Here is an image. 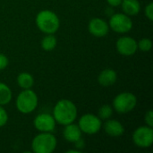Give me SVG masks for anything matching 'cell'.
I'll list each match as a JSON object with an SVG mask.
<instances>
[{
	"label": "cell",
	"instance_id": "6da1fadb",
	"mask_svg": "<svg viewBox=\"0 0 153 153\" xmlns=\"http://www.w3.org/2000/svg\"><path fill=\"white\" fill-rule=\"evenodd\" d=\"M53 117L60 125L72 124L77 117L76 106L69 100H60L54 108Z\"/></svg>",
	"mask_w": 153,
	"mask_h": 153
},
{
	"label": "cell",
	"instance_id": "7a4b0ae2",
	"mask_svg": "<svg viewBox=\"0 0 153 153\" xmlns=\"http://www.w3.org/2000/svg\"><path fill=\"white\" fill-rule=\"evenodd\" d=\"M36 25L40 31L46 34H54L60 26L57 15L50 10H42L36 16Z\"/></svg>",
	"mask_w": 153,
	"mask_h": 153
},
{
	"label": "cell",
	"instance_id": "3957f363",
	"mask_svg": "<svg viewBox=\"0 0 153 153\" xmlns=\"http://www.w3.org/2000/svg\"><path fill=\"white\" fill-rule=\"evenodd\" d=\"M56 139L48 132H42L34 137L31 143L32 151L35 153H51L56 150Z\"/></svg>",
	"mask_w": 153,
	"mask_h": 153
},
{
	"label": "cell",
	"instance_id": "277c9868",
	"mask_svg": "<svg viewBox=\"0 0 153 153\" xmlns=\"http://www.w3.org/2000/svg\"><path fill=\"white\" fill-rule=\"evenodd\" d=\"M38 106L37 94L30 90L24 89L16 99V108L22 114H30L33 112Z\"/></svg>",
	"mask_w": 153,
	"mask_h": 153
},
{
	"label": "cell",
	"instance_id": "5b68a950",
	"mask_svg": "<svg viewBox=\"0 0 153 153\" xmlns=\"http://www.w3.org/2000/svg\"><path fill=\"white\" fill-rule=\"evenodd\" d=\"M137 104V99L131 92H122L115 97L113 100L114 109L120 114H126L132 111Z\"/></svg>",
	"mask_w": 153,
	"mask_h": 153
},
{
	"label": "cell",
	"instance_id": "8992f818",
	"mask_svg": "<svg viewBox=\"0 0 153 153\" xmlns=\"http://www.w3.org/2000/svg\"><path fill=\"white\" fill-rule=\"evenodd\" d=\"M78 126L82 133L87 134H95L101 129V119L93 114H85L79 119Z\"/></svg>",
	"mask_w": 153,
	"mask_h": 153
},
{
	"label": "cell",
	"instance_id": "52a82bcc",
	"mask_svg": "<svg viewBox=\"0 0 153 153\" xmlns=\"http://www.w3.org/2000/svg\"><path fill=\"white\" fill-rule=\"evenodd\" d=\"M108 26L117 33H126L133 28V22L126 13H115L109 19Z\"/></svg>",
	"mask_w": 153,
	"mask_h": 153
},
{
	"label": "cell",
	"instance_id": "ba28073f",
	"mask_svg": "<svg viewBox=\"0 0 153 153\" xmlns=\"http://www.w3.org/2000/svg\"><path fill=\"white\" fill-rule=\"evenodd\" d=\"M133 141L139 148H149L153 143V129L151 126H140L133 134Z\"/></svg>",
	"mask_w": 153,
	"mask_h": 153
},
{
	"label": "cell",
	"instance_id": "9c48e42d",
	"mask_svg": "<svg viewBox=\"0 0 153 153\" xmlns=\"http://www.w3.org/2000/svg\"><path fill=\"white\" fill-rule=\"evenodd\" d=\"M137 49V41L131 37H122L117 41V50L122 56H133L136 53Z\"/></svg>",
	"mask_w": 153,
	"mask_h": 153
},
{
	"label": "cell",
	"instance_id": "30bf717a",
	"mask_svg": "<svg viewBox=\"0 0 153 153\" xmlns=\"http://www.w3.org/2000/svg\"><path fill=\"white\" fill-rule=\"evenodd\" d=\"M34 126L39 132H52L56 128V120L50 114H39L34 119Z\"/></svg>",
	"mask_w": 153,
	"mask_h": 153
},
{
	"label": "cell",
	"instance_id": "8fae6325",
	"mask_svg": "<svg viewBox=\"0 0 153 153\" xmlns=\"http://www.w3.org/2000/svg\"><path fill=\"white\" fill-rule=\"evenodd\" d=\"M89 31L94 37L101 38L105 37L109 30L108 24L100 18H93L91 20L88 25Z\"/></svg>",
	"mask_w": 153,
	"mask_h": 153
},
{
	"label": "cell",
	"instance_id": "7c38bea8",
	"mask_svg": "<svg viewBox=\"0 0 153 153\" xmlns=\"http://www.w3.org/2000/svg\"><path fill=\"white\" fill-rule=\"evenodd\" d=\"M104 130L107 134L112 137L121 136L125 132V128L123 125L119 121L115 119H108L104 124Z\"/></svg>",
	"mask_w": 153,
	"mask_h": 153
},
{
	"label": "cell",
	"instance_id": "4fadbf2b",
	"mask_svg": "<svg viewBox=\"0 0 153 153\" xmlns=\"http://www.w3.org/2000/svg\"><path fill=\"white\" fill-rule=\"evenodd\" d=\"M65 129L63 132L64 138L69 143H75L80 138H82V131L77 125L69 124L65 126Z\"/></svg>",
	"mask_w": 153,
	"mask_h": 153
},
{
	"label": "cell",
	"instance_id": "5bb4252c",
	"mask_svg": "<svg viewBox=\"0 0 153 153\" xmlns=\"http://www.w3.org/2000/svg\"><path fill=\"white\" fill-rule=\"evenodd\" d=\"M117 79V74L116 73V71L112 70V69H105L102 72H100V74H99L98 77V82L101 86H111L113 85Z\"/></svg>",
	"mask_w": 153,
	"mask_h": 153
},
{
	"label": "cell",
	"instance_id": "9a60e30c",
	"mask_svg": "<svg viewBox=\"0 0 153 153\" xmlns=\"http://www.w3.org/2000/svg\"><path fill=\"white\" fill-rule=\"evenodd\" d=\"M122 9L126 15H136L141 10L138 0H122Z\"/></svg>",
	"mask_w": 153,
	"mask_h": 153
},
{
	"label": "cell",
	"instance_id": "2e32d148",
	"mask_svg": "<svg viewBox=\"0 0 153 153\" xmlns=\"http://www.w3.org/2000/svg\"><path fill=\"white\" fill-rule=\"evenodd\" d=\"M17 83L23 90L30 89L33 86L34 79H33L32 75L29 73H21L17 76Z\"/></svg>",
	"mask_w": 153,
	"mask_h": 153
},
{
	"label": "cell",
	"instance_id": "e0dca14e",
	"mask_svg": "<svg viewBox=\"0 0 153 153\" xmlns=\"http://www.w3.org/2000/svg\"><path fill=\"white\" fill-rule=\"evenodd\" d=\"M12 100V91L10 88L3 83L0 82V105L4 106L7 105Z\"/></svg>",
	"mask_w": 153,
	"mask_h": 153
},
{
	"label": "cell",
	"instance_id": "ac0fdd59",
	"mask_svg": "<svg viewBox=\"0 0 153 153\" xmlns=\"http://www.w3.org/2000/svg\"><path fill=\"white\" fill-rule=\"evenodd\" d=\"M56 46V39L54 34H48L41 40V48L45 51H51Z\"/></svg>",
	"mask_w": 153,
	"mask_h": 153
},
{
	"label": "cell",
	"instance_id": "d6986e66",
	"mask_svg": "<svg viewBox=\"0 0 153 153\" xmlns=\"http://www.w3.org/2000/svg\"><path fill=\"white\" fill-rule=\"evenodd\" d=\"M113 114V109L109 105H104L99 109V117L100 119H108Z\"/></svg>",
	"mask_w": 153,
	"mask_h": 153
},
{
	"label": "cell",
	"instance_id": "ffe728a7",
	"mask_svg": "<svg viewBox=\"0 0 153 153\" xmlns=\"http://www.w3.org/2000/svg\"><path fill=\"white\" fill-rule=\"evenodd\" d=\"M137 45H138V48H140L142 51L147 52V51H149V50L152 49V42L149 39H142L139 41V43H137Z\"/></svg>",
	"mask_w": 153,
	"mask_h": 153
},
{
	"label": "cell",
	"instance_id": "44dd1931",
	"mask_svg": "<svg viewBox=\"0 0 153 153\" xmlns=\"http://www.w3.org/2000/svg\"><path fill=\"white\" fill-rule=\"evenodd\" d=\"M7 121H8V115L5 109L0 105V127L5 126Z\"/></svg>",
	"mask_w": 153,
	"mask_h": 153
},
{
	"label": "cell",
	"instance_id": "7402d4cb",
	"mask_svg": "<svg viewBox=\"0 0 153 153\" xmlns=\"http://www.w3.org/2000/svg\"><path fill=\"white\" fill-rule=\"evenodd\" d=\"M145 15L150 21L153 20V3L152 2L145 7Z\"/></svg>",
	"mask_w": 153,
	"mask_h": 153
},
{
	"label": "cell",
	"instance_id": "603a6c76",
	"mask_svg": "<svg viewBox=\"0 0 153 153\" xmlns=\"http://www.w3.org/2000/svg\"><path fill=\"white\" fill-rule=\"evenodd\" d=\"M145 123L147 124L148 126H151L152 127L153 126V113L152 110H149L146 114H145Z\"/></svg>",
	"mask_w": 153,
	"mask_h": 153
},
{
	"label": "cell",
	"instance_id": "cb8c5ba5",
	"mask_svg": "<svg viewBox=\"0 0 153 153\" xmlns=\"http://www.w3.org/2000/svg\"><path fill=\"white\" fill-rule=\"evenodd\" d=\"M7 65H8V58L4 55L0 54V71L4 70Z\"/></svg>",
	"mask_w": 153,
	"mask_h": 153
},
{
	"label": "cell",
	"instance_id": "d4e9b609",
	"mask_svg": "<svg viewBox=\"0 0 153 153\" xmlns=\"http://www.w3.org/2000/svg\"><path fill=\"white\" fill-rule=\"evenodd\" d=\"M74 143L75 144V148H77V149L82 150V148H84V142H83V140H82V138H80L78 141H76Z\"/></svg>",
	"mask_w": 153,
	"mask_h": 153
},
{
	"label": "cell",
	"instance_id": "484cf974",
	"mask_svg": "<svg viewBox=\"0 0 153 153\" xmlns=\"http://www.w3.org/2000/svg\"><path fill=\"white\" fill-rule=\"evenodd\" d=\"M107 2H108V4L109 5L116 7V6H118V5L121 4L122 0H107Z\"/></svg>",
	"mask_w": 153,
	"mask_h": 153
}]
</instances>
